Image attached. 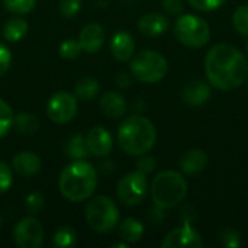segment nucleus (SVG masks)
Segmentation results:
<instances>
[{"instance_id": "nucleus-24", "label": "nucleus", "mask_w": 248, "mask_h": 248, "mask_svg": "<svg viewBox=\"0 0 248 248\" xmlns=\"http://www.w3.org/2000/svg\"><path fill=\"white\" fill-rule=\"evenodd\" d=\"M67 155L71 160H86L90 153L86 144V138L80 134L74 135L67 144Z\"/></svg>"}, {"instance_id": "nucleus-31", "label": "nucleus", "mask_w": 248, "mask_h": 248, "mask_svg": "<svg viewBox=\"0 0 248 248\" xmlns=\"http://www.w3.org/2000/svg\"><path fill=\"white\" fill-rule=\"evenodd\" d=\"M25 206H26V211L31 214V215H36L39 214L44 206H45V199L41 193L38 192H32L28 195L26 201H25Z\"/></svg>"}, {"instance_id": "nucleus-39", "label": "nucleus", "mask_w": 248, "mask_h": 248, "mask_svg": "<svg viewBox=\"0 0 248 248\" xmlns=\"http://www.w3.org/2000/svg\"><path fill=\"white\" fill-rule=\"evenodd\" d=\"M246 51H247V54H248V41H247V44H246Z\"/></svg>"}, {"instance_id": "nucleus-21", "label": "nucleus", "mask_w": 248, "mask_h": 248, "mask_svg": "<svg viewBox=\"0 0 248 248\" xmlns=\"http://www.w3.org/2000/svg\"><path fill=\"white\" fill-rule=\"evenodd\" d=\"M28 33V22L22 17H12L3 26V36L9 42H17Z\"/></svg>"}, {"instance_id": "nucleus-35", "label": "nucleus", "mask_w": 248, "mask_h": 248, "mask_svg": "<svg viewBox=\"0 0 248 248\" xmlns=\"http://www.w3.org/2000/svg\"><path fill=\"white\" fill-rule=\"evenodd\" d=\"M10 65H12V52L3 42H0V77L9 71Z\"/></svg>"}, {"instance_id": "nucleus-29", "label": "nucleus", "mask_w": 248, "mask_h": 248, "mask_svg": "<svg viewBox=\"0 0 248 248\" xmlns=\"http://www.w3.org/2000/svg\"><path fill=\"white\" fill-rule=\"evenodd\" d=\"M81 46H80V42L78 39H65L60 44V48H58V52L60 55L64 58V60H74L77 58L80 54H81Z\"/></svg>"}, {"instance_id": "nucleus-1", "label": "nucleus", "mask_w": 248, "mask_h": 248, "mask_svg": "<svg viewBox=\"0 0 248 248\" xmlns=\"http://www.w3.org/2000/svg\"><path fill=\"white\" fill-rule=\"evenodd\" d=\"M205 73L215 89L234 90L247 78V57L231 44H217L205 57Z\"/></svg>"}, {"instance_id": "nucleus-13", "label": "nucleus", "mask_w": 248, "mask_h": 248, "mask_svg": "<svg viewBox=\"0 0 248 248\" xmlns=\"http://www.w3.org/2000/svg\"><path fill=\"white\" fill-rule=\"evenodd\" d=\"M80 46L87 54H96L102 49L105 44V29L100 23L92 22L87 23L78 35Z\"/></svg>"}, {"instance_id": "nucleus-20", "label": "nucleus", "mask_w": 248, "mask_h": 248, "mask_svg": "<svg viewBox=\"0 0 248 248\" xmlns=\"http://www.w3.org/2000/svg\"><path fill=\"white\" fill-rule=\"evenodd\" d=\"M144 235V225L141 221L135 218H126L119 225V237L122 241L128 244L138 243Z\"/></svg>"}, {"instance_id": "nucleus-4", "label": "nucleus", "mask_w": 248, "mask_h": 248, "mask_svg": "<svg viewBox=\"0 0 248 248\" xmlns=\"http://www.w3.org/2000/svg\"><path fill=\"white\" fill-rule=\"evenodd\" d=\"M187 195V182L179 171L164 170L151 183V199L160 209H171L180 205Z\"/></svg>"}, {"instance_id": "nucleus-9", "label": "nucleus", "mask_w": 248, "mask_h": 248, "mask_svg": "<svg viewBox=\"0 0 248 248\" xmlns=\"http://www.w3.org/2000/svg\"><path fill=\"white\" fill-rule=\"evenodd\" d=\"M77 109H78L77 97L68 92L54 93L46 103L48 118L58 125L71 122L77 115Z\"/></svg>"}, {"instance_id": "nucleus-8", "label": "nucleus", "mask_w": 248, "mask_h": 248, "mask_svg": "<svg viewBox=\"0 0 248 248\" xmlns=\"http://www.w3.org/2000/svg\"><path fill=\"white\" fill-rule=\"evenodd\" d=\"M148 190L147 174L140 170L125 174L116 185V196L126 206H135L141 203Z\"/></svg>"}, {"instance_id": "nucleus-37", "label": "nucleus", "mask_w": 248, "mask_h": 248, "mask_svg": "<svg viewBox=\"0 0 248 248\" xmlns=\"http://www.w3.org/2000/svg\"><path fill=\"white\" fill-rule=\"evenodd\" d=\"M163 7L169 15H173V16L182 15V12L185 9L183 0H163Z\"/></svg>"}, {"instance_id": "nucleus-34", "label": "nucleus", "mask_w": 248, "mask_h": 248, "mask_svg": "<svg viewBox=\"0 0 248 248\" xmlns=\"http://www.w3.org/2000/svg\"><path fill=\"white\" fill-rule=\"evenodd\" d=\"M189 4L201 12H214L219 9L227 0H187Z\"/></svg>"}, {"instance_id": "nucleus-6", "label": "nucleus", "mask_w": 248, "mask_h": 248, "mask_svg": "<svg viewBox=\"0 0 248 248\" xmlns=\"http://www.w3.org/2000/svg\"><path fill=\"white\" fill-rule=\"evenodd\" d=\"M86 221L97 232H110L119 225V209L108 196H94L86 206Z\"/></svg>"}, {"instance_id": "nucleus-5", "label": "nucleus", "mask_w": 248, "mask_h": 248, "mask_svg": "<svg viewBox=\"0 0 248 248\" xmlns=\"http://www.w3.org/2000/svg\"><path fill=\"white\" fill-rule=\"evenodd\" d=\"M129 70L135 80L145 84H153L166 77L169 62L163 54L153 49H145L129 60Z\"/></svg>"}, {"instance_id": "nucleus-28", "label": "nucleus", "mask_w": 248, "mask_h": 248, "mask_svg": "<svg viewBox=\"0 0 248 248\" xmlns=\"http://www.w3.org/2000/svg\"><path fill=\"white\" fill-rule=\"evenodd\" d=\"M232 25L240 35L248 38V4L235 9L232 15Z\"/></svg>"}, {"instance_id": "nucleus-36", "label": "nucleus", "mask_w": 248, "mask_h": 248, "mask_svg": "<svg viewBox=\"0 0 248 248\" xmlns=\"http://www.w3.org/2000/svg\"><path fill=\"white\" fill-rule=\"evenodd\" d=\"M137 167H138V170H140L141 173L150 174V173H153L154 169H155V160H154L153 157L147 155V154L140 155V160H138V163H137Z\"/></svg>"}, {"instance_id": "nucleus-30", "label": "nucleus", "mask_w": 248, "mask_h": 248, "mask_svg": "<svg viewBox=\"0 0 248 248\" xmlns=\"http://www.w3.org/2000/svg\"><path fill=\"white\" fill-rule=\"evenodd\" d=\"M219 243L222 247L227 248H238L241 246V235L235 230L227 228L222 230L219 234Z\"/></svg>"}, {"instance_id": "nucleus-27", "label": "nucleus", "mask_w": 248, "mask_h": 248, "mask_svg": "<svg viewBox=\"0 0 248 248\" xmlns=\"http://www.w3.org/2000/svg\"><path fill=\"white\" fill-rule=\"evenodd\" d=\"M3 4L13 15H26L35 9L36 0H3Z\"/></svg>"}, {"instance_id": "nucleus-25", "label": "nucleus", "mask_w": 248, "mask_h": 248, "mask_svg": "<svg viewBox=\"0 0 248 248\" xmlns=\"http://www.w3.org/2000/svg\"><path fill=\"white\" fill-rule=\"evenodd\" d=\"M52 243L54 246L58 248H68L74 247L77 244V234L74 231V228H71L70 225H64L60 227L52 237Z\"/></svg>"}, {"instance_id": "nucleus-40", "label": "nucleus", "mask_w": 248, "mask_h": 248, "mask_svg": "<svg viewBox=\"0 0 248 248\" xmlns=\"http://www.w3.org/2000/svg\"><path fill=\"white\" fill-rule=\"evenodd\" d=\"M0 228H1V215H0Z\"/></svg>"}, {"instance_id": "nucleus-12", "label": "nucleus", "mask_w": 248, "mask_h": 248, "mask_svg": "<svg viewBox=\"0 0 248 248\" xmlns=\"http://www.w3.org/2000/svg\"><path fill=\"white\" fill-rule=\"evenodd\" d=\"M89 153L94 157H106L113 148V137L105 126H94L86 137Z\"/></svg>"}, {"instance_id": "nucleus-14", "label": "nucleus", "mask_w": 248, "mask_h": 248, "mask_svg": "<svg viewBox=\"0 0 248 248\" xmlns=\"http://www.w3.org/2000/svg\"><path fill=\"white\" fill-rule=\"evenodd\" d=\"M212 94L209 81H203L199 78H193L185 83L182 89V97L185 103L190 106H201L209 100Z\"/></svg>"}, {"instance_id": "nucleus-38", "label": "nucleus", "mask_w": 248, "mask_h": 248, "mask_svg": "<svg viewBox=\"0 0 248 248\" xmlns=\"http://www.w3.org/2000/svg\"><path fill=\"white\" fill-rule=\"evenodd\" d=\"M116 81H118V84H119L121 87H128V86L131 84V80L126 78V74H125V73H121L119 77L116 78Z\"/></svg>"}, {"instance_id": "nucleus-23", "label": "nucleus", "mask_w": 248, "mask_h": 248, "mask_svg": "<svg viewBox=\"0 0 248 248\" xmlns=\"http://www.w3.org/2000/svg\"><path fill=\"white\" fill-rule=\"evenodd\" d=\"M13 126L22 135H33L39 129V119L32 113H19L13 119Z\"/></svg>"}, {"instance_id": "nucleus-19", "label": "nucleus", "mask_w": 248, "mask_h": 248, "mask_svg": "<svg viewBox=\"0 0 248 248\" xmlns=\"http://www.w3.org/2000/svg\"><path fill=\"white\" fill-rule=\"evenodd\" d=\"M100 109L106 116L118 119L126 113V100L118 92H108L100 97Z\"/></svg>"}, {"instance_id": "nucleus-16", "label": "nucleus", "mask_w": 248, "mask_h": 248, "mask_svg": "<svg viewBox=\"0 0 248 248\" xmlns=\"http://www.w3.org/2000/svg\"><path fill=\"white\" fill-rule=\"evenodd\" d=\"M110 52L118 61H129L135 52L134 36L126 31L116 32L110 39Z\"/></svg>"}, {"instance_id": "nucleus-22", "label": "nucleus", "mask_w": 248, "mask_h": 248, "mask_svg": "<svg viewBox=\"0 0 248 248\" xmlns=\"http://www.w3.org/2000/svg\"><path fill=\"white\" fill-rule=\"evenodd\" d=\"M100 90V84L96 78H92V77H86V78H81L77 84H76V89H74V96L77 97V100H83V102H87V100H92L93 97L97 96Z\"/></svg>"}, {"instance_id": "nucleus-2", "label": "nucleus", "mask_w": 248, "mask_h": 248, "mask_svg": "<svg viewBox=\"0 0 248 248\" xmlns=\"http://www.w3.org/2000/svg\"><path fill=\"white\" fill-rule=\"evenodd\" d=\"M155 126L142 115L128 116L118 128V144L121 150L131 157L148 154L155 145Z\"/></svg>"}, {"instance_id": "nucleus-10", "label": "nucleus", "mask_w": 248, "mask_h": 248, "mask_svg": "<svg viewBox=\"0 0 248 248\" xmlns=\"http://www.w3.org/2000/svg\"><path fill=\"white\" fill-rule=\"evenodd\" d=\"M13 240L20 248H39L44 244V228L35 217H26L16 224Z\"/></svg>"}, {"instance_id": "nucleus-11", "label": "nucleus", "mask_w": 248, "mask_h": 248, "mask_svg": "<svg viewBox=\"0 0 248 248\" xmlns=\"http://www.w3.org/2000/svg\"><path fill=\"white\" fill-rule=\"evenodd\" d=\"M202 246H203V241L201 238V234L189 222H186L180 228L170 231L161 241L163 248L202 247Z\"/></svg>"}, {"instance_id": "nucleus-26", "label": "nucleus", "mask_w": 248, "mask_h": 248, "mask_svg": "<svg viewBox=\"0 0 248 248\" xmlns=\"http://www.w3.org/2000/svg\"><path fill=\"white\" fill-rule=\"evenodd\" d=\"M13 119H15V115H13L12 108L3 99H0V140H3L12 129Z\"/></svg>"}, {"instance_id": "nucleus-3", "label": "nucleus", "mask_w": 248, "mask_h": 248, "mask_svg": "<svg viewBox=\"0 0 248 248\" xmlns=\"http://www.w3.org/2000/svg\"><path fill=\"white\" fill-rule=\"evenodd\" d=\"M58 187L67 201L83 202L93 196L97 187V173L86 160H74L62 169Z\"/></svg>"}, {"instance_id": "nucleus-15", "label": "nucleus", "mask_w": 248, "mask_h": 248, "mask_svg": "<svg viewBox=\"0 0 248 248\" xmlns=\"http://www.w3.org/2000/svg\"><path fill=\"white\" fill-rule=\"evenodd\" d=\"M169 26H170L169 17L166 15L157 13V12H151V13L144 15L138 22L140 32L145 36H150V38H155V36L166 33Z\"/></svg>"}, {"instance_id": "nucleus-7", "label": "nucleus", "mask_w": 248, "mask_h": 248, "mask_svg": "<svg viewBox=\"0 0 248 248\" xmlns=\"http://www.w3.org/2000/svg\"><path fill=\"white\" fill-rule=\"evenodd\" d=\"M174 35L180 44L190 48H202L211 39V28L198 15H180L174 25Z\"/></svg>"}, {"instance_id": "nucleus-32", "label": "nucleus", "mask_w": 248, "mask_h": 248, "mask_svg": "<svg viewBox=\"0 0 248 248\" xmlns=\"http://www.w3.org/2000/svg\"><path fill=\"white\" fill-rule=\"evenodd\" d=\"M80 9H81V0H60L58 3L60 13L67 19L76 16Z\"/></svg>"}, {"instance_id": "nucleus-18", "label": "nucleus", "mask_w": 248, "mask_h": 248, "mask_svg": "<svg viewBox=\"0 0 248 248\" xmlns=\"http://www.w3.org/2000/svg\"><path fill=\"white\" fill-rule=\"evenodd\" d=\"M180 169L187 176L202 173L208 166V154L202 150H189L180 157Z\"/></svg>"}, {"instance_id": "nucleus-17", "label": "nucleus", "mask_w": 248, "mask_h": 248, "mask_svg": "<svg viewBox=\"0 0 248 248\" xmlns=\"http://www.w3.org/2000/svg\"><path fill=\"white\" fill-rule=\"evenodd\" d=\"M41 158L35 154V153H31V151H22V153H17L13 160H12V167L13 170L23 176V177H32L35 176L36 173H39L41 170Z\"/></svg>"}, {"instance_id": "nucleus-33", "label": "nucleus", "mask_w": 248, "mask_h": 248, "mask_svg": "<svg viewBox=\"0 0 248 248\" xmlns=\"http://www.w3.org/2000/svg\"><path fill=\"white\" fill-rule=\"evenodd\" d=\"M13 185V176H12V169L4 163L0 161V195L6 193Z\"/></svg>"}]
</instances>
